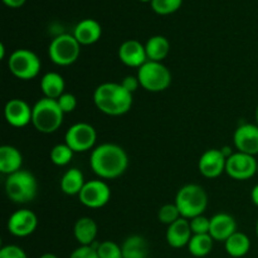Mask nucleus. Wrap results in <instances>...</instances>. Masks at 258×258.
I'll return each instance as SVG.
<instances>
[{
    "label": "nucleus",
    "instance_id": "f257e3e1",
    "mask_svg": "<svg viewBox=\"0 0 258 258\" xmlns=\"http://www.w3.org/2000/svg\"><path fill=\"white\" fill-rule=\"evenodd\" d=\"M90 166L100 179H117L128 168L127 153L117 144H101L91 153Z\"/></svg>",
    "mask_w": 258,
    "mask_h": 258
},
{
    "label": "nucleus",
    "instance_id": "f03ea898",
    "mask_svg": "<svg viewBox=\"0 0 258 258\" xmlns=\"http://www.w3.org/2000/svg\"><path fill=\"white\" fill-rule=\"evenodd\" d=\"M95 106L108 116H121L131 110L134 103L133 93L126 91L121 83H101L93 92Z\"/></svg>",
    "mask_w": 258,
    "mask_h": 258
},
{
    "label": "nucleus",
    "instance_id": "7ed1b4c3",
    "mask_svg": "<svg viewBox=\"0 0 258 258\" xmlns=\"http://www.w3.org/2000/svg\"><path fill=\"white\" fill-rule=\"evenodd\" d=\"M64 112L57 100L43 97L33 106L32 125L42 134H53L62 126Z\"/></svg>",
    "mask_w": 258,
    "mask_h": 258
},
{
    "label": "nucleus",
    "instance_id": "20e7f679",
    "mask_svg": "<svg viewBox=\"0 0 258 258\" xmlns=\"http://www.w3.org/2000/svg\"><path fill=\"white\" fill-rule=\"evenodd\" d=\"M175 204L183 218L191 219L206 212L208 207V196L203 186L198 184H186L176 193Z\"/></svg>",
    "mask_w": 258,
    "mask_h": 258
},
{
    "label": "nucleus",
    "instance_id": "39448f33",
    "mask_svg": "<svg viewBox=\"0 0 258 258\" xmlns=\"http://www.w3.org/2000/svg\"><path fill=\"white\" fill-rule=\"evenodd\" d=\"M4 188L10 201L18 204H25L37 197L38 181L30 171L19 170L8 175Z\"/></svg>",
    "mask_w": 258,
    "mask_h": 258
},
{
    "label": "nucleus",
    "instance_id": "423d86ee",
    "mask_svg": "<svg viewBox=\"0 0 258 258\" xmlns=\"http://www.w3.org/2000/svg\"><path fill=\"white\" fill-rule=\"evenodd\" d=\"M140 86L148 92H163L171 85V73L163 62L148 60L138 70Z\"/></svg>",
    "mask_w": 258,
    "mask_h": 258
},
{
    "label": "nucleus",
    "instance_id": "0eeeda50",
    "mask_svg": "<svg viewBox=\"0 0 258 258\" xmlns=\"http://www.w3.org/2000/svg\"><path fill=\"white\" fill-rule=\"evenodd\" d=\"M81 54V44L73 34H59L54 37L48 47V55L54 64L68 67L77 62Z\"/></svg>",
    "mask_w": 258,
    "mask_h": 258
},
{
    "label": "nucleus",
    "instance_id": "6e6552de",
    "mask_svg": "<svg viewBox=\"0 0 258 258\" xmlns=\"http://www.w3.org/2000/svg\"><path fill=\"white\" fill-rule=\"evenodd\" d=\"M8 67L14 77L29 81L37 77L42 68V62L34 52L29 49H17L9 55Z\"/></svg>",
    "mask_w": 258,
    "mask_h": 258
},
{
    "label": "nucleus",
    "instance_id": "1a4fd4ad",
    "mask_svg": "<svg viewBox=\"0 0 258 258\" xmlns=\"http://www.w3.org/2000/svg\"><path fill=\"white\" fill-rule=\"evenodd\" d=\"M97 131L91 123L77 122L71 126L64 135V143L75 153H86L95 149Z\"/></svg>",
    "mask_w": 258,
    "mask_h": 258
},
{
    "label": "nucleus",
    "instance_id": "9d476101",
    "mask_svg": "<svg viewBox=\"0 0 258 258\" xmlns=\"http://www.w3.org/2000/svg\"><path fill=\"white\" fill-rule=\"evenodd\" d=\"M258 170V161L253 155L236 153L227 158L226 173L234 180H248L253 178Z\"/></svg>",
    "mask_w": 258,
    "mask_h": 258
},
{
    "label": "nucleus",
    "instance_id": "9b49d317",
    "mask_svg": "<svg viewBox=\"0 0 258 258\" xmlns=\"http://www.w3.org/2000/svg\"><path fill=\"white\" fill-rule=\"evenodd\" d=\"M78 199L87 208H103L111 199V189L108 184L101 179L86 181L85 186L78 194Z\"/></svg>",
    "mask_w": 258,
    "mask_h": 258
},
{
    "label": "nucleus",
    "instance_id": "f8f14e48",
    "mask_svg": "<svg viewBox=\"0 0 258 258\" xmlns=\"http://www.w3.org/2000/svg\"><path fill=\"white\" fill-rule=\"evenodd\" d=\"M7 227L12 236L24 238L34 233L38 227V218L34 212L29 209H19L9 217Z\"/></svg>",
    "mask_w": 258,
    "mask_h": 258
},
{
    "label": "nucleus",
    "instance_id": "ddd939ff",
    "mask_svg": "<svg viewBox=\"0 0 258 258\" xmlns=\"http://www.w3.org/2000/svg\"><path fill=\"white\" fill-rule=\"evenodd\" d=\"M227 158L221 149H209L202 154L198 161V170L204 178L216 179L226 171Z\"/></svg>",
    "mask_w": 258,
    "mask_h": 258
},
{
    "label": "nucleus",
    "instance_id": "4468645a",
    "mask_svg": "<svg viewBox=\"0 0 258 258\" xmlns=\"http://www.w3.org/2000/svg\"><path fill=\"white\" fill-rule=\"evenodd\" d=\"M33 107L22 98H13L8 101L4 107V116L10 126L22 128L32 123Z\"/></svg>",
    "mask_w": 258,
    "mask_h": 258
},
{
    "label": "nucleus",
    "instance_id": "2eb2a0df",
    "mask_svg": "<svg viewBox=\"0 0 258 258\" xmlns=\"http://www.w3.org/2000/svg\"><path fill=\"white\" fill-rule=\"evenodd\" d=\"M234 148L239 153L256 156L258 154V126L256 123H243L233 134Z\"/></svg>",
    "mask_w": 258,
    "mask_h": 258
},
{
    "label": "nucleus",
    "instance_id": "dca6fc26",
    "mask_svg": "<svg viewBox=\"0 0 258 258\" xmlns=\"http://www.w3.org/2000/svg\"><path fill=\"white\" fill-rule=\"evenodd\" d=\"M118 59L131 68H140L148 62L145 44L136 39H127L118 48Z\"/></svg>",
    "mask_w": 258,
    "mask_h": 258
},
{
    "label": "nucleus",
    "instance_id": "f3484780",
    "mask_svg": "<svg viewBox=\"0 0 258 258\" xmlns=\"http://www.w3.org/2000/svg\"><path fill=\"white\" fill-rule=\"evenodd\" d=\"M237 232V222L231 214L217 213L211 218L209 234L217 242H226Z\"/></svg>",
    "mask_w": 258,
    "mask_h": 258
},
{
    "label": "nucleus",
    "instance_id": "a211bd4d",
    "mask_svg": "<svg viewBox=\"0 0 258 258\" xmlns=\"http://www.w3.org/2000/svg\"><path fill=\"white\" fill-rule=\"evenodd\" d=\"M191 237H193V232H191L189 219L183 218V217L168 226V229H166V242L173 248L188 247Z\"/></svg>",
    "mask_w": 258,
    "mask_h": 258
},
{
    "label": "nucleus",
    "instance_id": "6ab92c4d",
    "mask_svg": "<svg viewBox=\"0 0 258 258\" xmlns=\"http://www.w3.org/2000/svg\"><path fill=\"white\" fill-rule=\"evenodd\" d=\"M73 35L81 45H91L98 42L102 35V27L95 19H83L78 23L73 30Z\"/></svg>",
    "mask_w": 258,
    "mask_h": 258
},
{
    "label": "nucleus",
    "instance_id": "aec40b11",
    "mask_svg": "<svg viewBox=\"0 0 258 258\" xmlns=\"http://www.w3.org/2000/svg\"><path fill=\"white\" fill-rule=\"evenodd\" d=\"M97 223L91 217H81L73 227V234L80 246H92L97 237Z\"/></svg>",
    "mask_w": 258,
    "mask_h": 258
},
{
    "label": "nucleus",
    "instance_id": "412c9836",
    "mask_svg": "<svg viewBox=\"0 0 258 258\" xmlns=\"http://www.w3.org/2000/svg\"><path fill=\"white\" fill-rule=\"evenodd\" d=\"M23 155L15 146L3 145L0 148V171L10 175L22 170Z\"/></svg>",
    "mask_w": 258,
    "mask_h": 258
},
{
    "label": "nucleus",
    "instance_id": "4be33fe9",
    "mask_svg": "<svg viewBox=\"0 0 258 258\" xmlns=\"http://www.w3.org/2000/svg\"><path fill=\"white\" fill-rule=\"evenodd\" d=\"M40 90L44 97L58 100L64 93V78L57 72H47L40 78Z\"/></svg>",
    "mask_w": 258,
    "mask_h": 258
},
{
    "label": "nucleus",
    "instance_id": "5701e85b",
    "mask_svg": "<svg viewBox=\"0 0 258 258\" xmlns=\"http://www.w3.org/2000/svg\"><path fill=\"white\" fill-rule=\"evenodd\" d=\"M145 49L149 60L163 62L170 52V42L164 35H153L145 43Z\"/></svg>",
    "mask_w": 258,
    "mask_h": 258
},
{
    "label": "nucleus",
    "instance_id": "b1692460",
    "mask_svg": "<svg viewBox=\"0 0 258 258\" xmlns=\"http://www.w3.org/2000/svg\"><path fill=\"white\" fill-rule=\"evenodd\" d=\"M123 258H148L149 243L143 236H128L121 244Z\"/></svg>",
    "mask_w": 258,
    "mask_h": 258
},
{
    "label": "nucleus",
    "instance_id": "393cba45",
    "mask_svg": "<svg viewBox=\"0 0 258 258\" xmlns=\"http://www.w3.org/2000/svg\"><path fill=\"white\" fill-rule=\"evenodd\" d=\"M85 176L77 168H71L60 179V190L67 196H78L85 186Z\"/></svg>",
    "mask_w": 258,
    "mask_h": 258
},
{
    "label": "nucleus",
    "instance_id": "a878e982",
    "mask_svg": "<svg viewBox=\"0 0 258 258\" xmlns=\"http://www.w3.org/2000/svg\"><path fill=\"white\" fill-rule=\"evenodd\" d=\"M224 248L231 257H244L251 249V239L246 233L237 231L224 242Z\"/></svg>",
    "mask_w": 258,
    "mask_h": 258
},
{
    "label": "nucleus",
    "instance_id": "bb28decb",
    "mask_svg": "<svg viewBox=\"0 0 258 258\" xmlns=\"http://www.w3.org/2000/svg\"><path fill=\"white\" fill-rule=\"evenodd\" d=\"M214 239L211 234H193L188 244V251L191 256L202 258L208 256L213 249Z\"/></svg>",
    "mask_w": 258,
    "mask_h": 258
},
{
    "label": "nucleus",
    "instance_id": "cd10ccee",
    "mask_svg": "<svg viewBox=\"0 0 258 258\" xmlns=\"http://www.w3.org/2000/svg\"><path fill=\"white\" fill-rule=\"evenodd\" d=\"M75 151L70 148L66 143L57 144L50 150V160L57 166H66L71 163Z\"/></svg>",
    "mask_w": 258,
    "mask_h": 258
},
{
    "label": "nucleus",
    "instance_id": "c85d7f7f",
    "mask_svg": "<svg viewBox=\"0 0 258 258\" xmlns=\"http://www.w3.org/2000/svg\"><path fill=\"white\" fill-rule=\"evenodd\" d=\"M92 247L100 258H123L121 246L113 241H103Z\"/></svg>",
    "mask_w": 258,
    "mask_h": 258
},
{
    "label": "nucleus",
    "instance_id": "c756f323",
    "mask_svg": "<svg viewBox=\"0 0 258 258\" xmlns=\"http://www.w3.org/2000/svg\"><path fill=\"white\" fill-rule=\"evenodd\" d=\"M180 218L181 214L175 203L164 204L158 212L159 222L163 224H166V226H170V224H173L174 222H176Z\"/></svg>",
    "mask_w": 258,
    "mask_h": 258
},
{
    "label": "nucleus",
    "instance_id": "7c9ffc66",
    "mask_svg": "<svg viewBox=\"0 0 258 258\" xmlns=\"http://www.w3.org/2000/svg\"><path fill=\"white\" fill-rule=\"evenodd\" d=\"M183 4V0H153L151 8L160 15H169L175 13Z\"/></svg>",
    "mask_w": 258,
    "mask_h": 258
},
{
    "label": "nucleus",
    "instance_id": "2f4dec72",
    "mask_svg": "<svg viewBox=\"0 0 258 258\" xmlns=\"http://www.w3.org/2000/svg\"><path fill=\"white\" fill-rule=\"evenodd\" d=\"M190 223V228L193 234H207L209 233V228H211V218H207L206 216H198L194 218L189 219Z\"/></svg>",
    "mask_w": 258,
    "mask_h": 258
},
{
    "label": "nucleus",
    "instance_id": "473e14b6",
    "mask_svg": "<svg viewBox=\"0 0 258 258\" xmlns=\"http://www.w3.org/2000/svg\"><path fill=\"white\" fill-rule=\"evenodd\" d=\"M58 105H59L60 110L66 113H71L76 110L77 107V98L73 93H68L64 92L59 98L57 100Z\"/></svg>",
    "mask_w": 258,
    "mask_h": 258
},
{
    "label": "nucleus",
    "instance_id": "72a5a7b5",
    "mask_svg": "<svg viewBox=\"0 0 258 258\" xmlns=\"http://www.w3.org/2000/svg\"><path fill=\"white\" fill-rule=\"evenodd\" d=\"M0 258H28L22 247L17 244H8L0 249Z\"/></svg>",
    "mask_w": 258,
    "mask_h": 258
},
{
    "label": "nucleus",
    "instance_id": "f704fd0d",
    "mask_svg": "<svg viewBox=\"0 0 258 258\" xmlns=\"http://www.w3.org/2000/svg\"><path fill=\"white\" fill-rule=\"evenodd\" d=\"M70 258H100L92 246H80L71 253Z\"/></svg>",
    "mask_w": 258,
    "mask_h": 258
},
{
    "label": "nucleus",
    "instance_id": "c9c22d12",
    "mask_svg": "<svg viewBox=\"0 0 258 258\" xmlns=\"http://www.w3.org/2000/svg\"><path fill=\"white\" fill-rule=\"evenodd\" d=\"M121 86L130 93H134L139 87H140V82H139L138 76H126V77L121 81Z\"/></svg>",
    "mask_w": 258,
    "mask_h": 258
},
{
    "label": "nucleus",
    "instance_id": "e433bc0d",
    "mask_svg": "<svg viewBox=\"0 0 258 258\" xmlns=\"http://www.w3.org/2000/svg\"><path fill=\"white\" fill-rule=\"evenodd\" d=\"M3 3L9 8H20L24 5L25 0H3Z\"/></svg>",
    "mask_w": 258,
    "mask_h": 258
},
{
    "label": "nucleus",
    "instance_id": "4c0bfd02",
    "mask_svg": "<svg viewBox=\"0 0 258 258\" xmlns=\"http://www.w3.org/2000/svg\"><path fill=\"white\" fill-rule=\"evenodd\" d=\"M251 199H252V203H253L256 207H258V184H256V185L253 186V189H252Z\"/></svg>",
    "mask_w": 258,
    "mask_h": 258
},
{
    "label": "nucleus",
    "instance_id": "58836bf2",
    "mask_svg": "<svg viewBox=\"0 0 258 258\" xmlns=\"http://www.w3.org/2000/svg\"><path fill=\"white\" fill-rule=\"evenodd\" d=\"M5 58V47L4 44H0V59H4Z\"/></svg>",
    "mask_w": 258,
    "mask_h": 258
},
{
    "label": "nucleus",
    "instance_id": "ea45409f",
    "mask_svg": "<svg viewBox=\"0 0 258 258\" xmlns=\"http://www.w3.org/2000/svg\"><path fill=\"white\" fill-rule=\"evenodd\" d=\"M39 258H58V257L53 253H44V254H42Z\"/></svg>",
    "mask_w": 258,
    "mask_h": 258
},
{
    "label": "nucleus",
    "instance_id": "a19ab883",
    "mask_svg": "<svg viewBox=\"0 0 258 258\" xmlns=\"http://www.w3.org/2000/svg\"><path fill=\"white\" fill-rule=\"evenodd\" d=\"M256 125L258 126V105H257V107H256Z\"/></svg>",
    "mask_w": 258,
    "mask_h": 258
},
{
    "label": "nucleus",
    "instance_id": "79ce46f5",
    "mask_svg": "<svg viewBox=\"0 0 258 258\" xmlns=\"http://www.w3.org/2000/svg\"><path fill=\"white\" fill-rule=\"evenodd\" d=\"M256 234H257V237H258V219H257V223H256Z\"/></svg>",
    "mask_w": 258,
    "mask_h": 258
},
{
    "label": "nucleus",
    "instance_id": "37998d69",
    "mask_svg": "<svg viewBox=\"0 0 258 258\" xmlns=\"http://www.w3.org/2000/svg\"><path fill=\"white\" fill-rule=\"evenodd\" d=\"M140 2H145V3L146 2H150L151 3V2H153V0H140Z\"/></svg>",
    "mask_w": 258,
    "mask_h": 258
},
{
    "label": "nucleus",
    "instance_id": "c03bdc74",
    "mask_svg": "<svg viewBox=\"0 0 258 258\" xmlns=\"http://www.w3.org/2000/svg\"><path fill=\"white\" fill-rule=\"evenodd\" d=\"M257 174H258V170H257Z\"/></svg>",
    "mask_w": 258,
    "mask_h": 258
}]
</instances>
